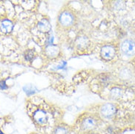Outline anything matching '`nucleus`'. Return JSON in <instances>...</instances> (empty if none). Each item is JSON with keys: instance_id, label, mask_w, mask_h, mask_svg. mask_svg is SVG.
Here are the masks:
<instances>
[{"instance_id": "f03ea898", "label": "nucleus", "mask_w": 135, "mask_h": 134, "mask_svg": "<svg viewBox=\"0 0 135 134\" xmlns=\"http://www.w3.org/2000/svg\"><path fill=\"white\" fill-rule=\"evenodd\" d=\"M101 55L105 60H111L115 56V48L112 46H104L101 48Z\"/></svg>"}, {"instance_id": "20e7f679", "label": "nucleus", "mask_w": 135, "mask_h": 134, "mask_svg": "<svg viewBox=\"0 0 135 134\" xmlns=\"http://www.w3.org/2000/svg\"><path fill=\"white\" fill-rule=\"evenodd\" d=\"M60 22L62 25H63L65 27H69L71 24L74 23V16L73 15L68 12H63L62 13L60 16Z\"/></svg>"}, {"instance_id": "f8f14e48", "label": "nucleus", "mask_w": 135, "mask_h": 134, "mask_svg": "<svg viewBox=\"0 0 135 134\" xmlns=\"http://www.w3.org/2000/svg\"><path fill=\"white\" fill-rule=\"evenodd\" d=\"M33 89H34V87H32V86H26V87H24V92H25L28 95H30L35 93V90H34Z\"/></svg>"}, {"instance_id": "dca6fc26", "label": "nucleus", "mask_w": 135, "mask_h": 134, "mask_svg": "<svg viewBox=\"0 0 135 134\" xmlns=\"http://www.w3.org/2000/svg\"><path fill=\"white\" fill-rule=\"evenodd\" d=\"M88 134H96V133H88Z\"/></svg>"}, {"instance_id": "6e6552de", "label": "nucleus", "mask_w": 135, "mask_h": 134, "mask_svg": "<svg viewBox=\"0 0 135 134\" xmlns=\"http://www.w3.org/2000/svg\"><path fill=\"white\" fill-rule=\"evenodd\" d=\"M37 29L42 32H48L51 30V24L46 19H43L37 24Z\"/></svg>"}, {"instance_id": "9b49d317", "label": "nucleus", "mask_w": 135, "mask_h": 134, "mask_svg": "<svg viewBox=\"0 0 135 134\" xmlns=\"http://www.w3.org/2000/svg\"><path fill=\"white\" fill-rule=\"evenodd\" d=\"M111 95L112 96L115 98H118V97H120L122 95V92L120 89L119 88H114L111 92Z\"/></svg>"}, {"instance_id": "1a4fd4ad", "label": "nucleus", "mask_w": 135, "mask_h": 134, "mask_svg": "<svg viewBox=\"0 0 135 134\" xmlns=\"http://www.w3.org/2000/svg\"><path fill=\"white\" fill-rule=\"evenodd\" d=\"M46 53L49 57H55L59 54V48L57 46L54 45H49L46 48Z\"/></svg>"}, {"instance_id": "7ed1b4c3", "label": "nucleus", "mask_w": 135, "mask_h": 134, "mask_svg": "<svg viewBox=\"0 0 135 134\" xmlns=\"http://www.w3.org/2000/svg\"><path fill=\"white\" fill-rule=\"evenodd\" d=\"M117 108L113 104L107 103L104 105L101 108V115L105 118L112 117L116 113Z\"/></svg>"}, {"instance_id": "2eb2a0df", "label": "nucleus", "mask_w": 135, "mask_h": 134, "mask_svg": "<svg viewBox=\"0 0 135 134\" xmlns=\"http://www.w3.org/2000/svg\"><path fill=\"white\" fill-rule=\"evenodd\" d=\"M0 134H4V133H2V131H0Z\"/></svg>"}, {"instance_id": "ddd939ff", "label": "nucleus", "mask_w": 135, "mask_h": 134, "mask_svg": "<svg viewBox=\"0 0 135 134\" xmlns=\"http://www.w3.org/2000/svg\"><path fill=\"white\" fill-rule=\"evenodd\" d=\"M34 57V53L32 51L28 50L26 52V54H25V59L27 60H31Z\"/></svg>"}, {"instance_id": "4468645a", "label": "nucleus", "mask_w": 135, "mask_h": 134, "mask_svg": "<svg viewBox=\"0 0 135 134\" xmlns=\"http://www.w3.org/2000/svg\"><path fill=\"white\" fill-rule=\"evenodd\" d=\"M0 89L1 90H6L7 89V87L6 84H5V81H2L1 83H0Z\"/></svg>"}, {"instance_id": "0eeeda50", "label": "nucleus", "mask_w": 135, "mask_h": 134, "mask_svg": "<svg viewBox=\"0 0 135 134\" xmlns=\"http://www.w3.org/2000/svg\"><path fill=\"white\" fill-rule=\"evenodd\" d=\"M13 24L11 21L8 20V19H4L2 21L1 31L3 33H10V32L13 30Z\"/></svg>"}, {"instance_id": "9d476101", "label": "nucleus", "mask_w": 135, "mask_h": 134, "mask_svg": "<svg viewBox=\"0 0 135 134\" xmlns=\"http://www.w3.org/2000/svg\"><path fill=\"white\" fill-rule=\"evenodd\" d=\"M68 131L67 127L65 126H58L57 127L54 131V134H68Z\"/></svg>"}, {"instance_id": "39448f33", "label": "nucleus", "mask_w": 135, "mask_h": 134, "mask_svg": "<svg viewBox=\"0 0 135 134\" xmlns=\"http://www.w3.org/2000/svg\"><path fill=\"white\" fill-rule=\"evenodd\" d=\"M96 126V121L92 117L85 118L81 122V127L84 131H91Z\"/></svg>"}, {"instance_id": "423d86ee", "label": "nucleus", "mask_w": 135, "mask_h": 134, "mask_svg": "<svg viewBox=\"0 0 135 134\" xmlns=\"http://www.w3.org/2000/svg\"><path fill=\"white\" fill-rule=\"evenodd\" d=\"M33 118L35 121L37 122L38 125L46 124L47 122V116L46 112L43 110H37L33 114Z\"/></svg>"}, {"instance_id": "f257e3e1", "label": "nucleus", "mask_w": 135, "mask_h": 134, "mask_svg": "<svg viewBox=\"0 0 135 134\" xmlns=\"http://www.w3.org/2000/svg\"><path fill=\"white\" fill-rule=\"evenodd\" d=\"M121 51L127 56H134L135 54V43L131 40H124L121 44Z\"/></svg>"}]
</instances>
